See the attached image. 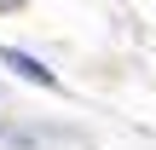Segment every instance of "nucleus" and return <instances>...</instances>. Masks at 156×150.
<instances>
[{"instance_id":"f03ea898","label":"nucleus","mask_w":156,"mask_h":150,"mask_svg":"<svg viewBox=\"0 0 156 150\" xmlns=\"http://www.w3.org/2000/svg\"><path fill=\"white\" fill-rule=\"evenodd\" d=\"M17 6H23V0H0V12H17Z\"/></svg>"},{"instance_id":"f257e3e1","label":"nucleus","mask_w":156,"mask_h":150,"mask_svg":"<svg viewBox=\"0 0 156 150\" xmlns=\"http://www.w3.org/2000/svg\"><path fill=\"white\" fill-rule=\"evenodd\" d=\"M6 64H12V69H17L23 81H35V87H58V75H52L46 64H35L29 52H17V46H6Z\"/></svg>"}]
</instances>
